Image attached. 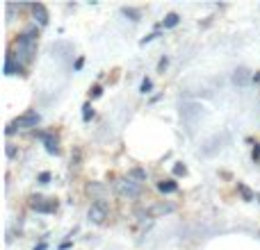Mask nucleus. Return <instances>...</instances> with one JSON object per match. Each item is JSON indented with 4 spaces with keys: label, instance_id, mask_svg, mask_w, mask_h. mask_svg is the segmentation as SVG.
Returning a JSON list of instances; mask_svg holds the SVG:
<instances>
[{
    "label": "nucleus",
    "instance_id": "19",
    "mask_svg": "<svg viewBox=\"0 0 260 250\" xmlns=\"http://www.w3.org/2000/svg\"><path fill=\"white\" fill-rule=\"evenodd\" d=\"M101 96H103V87H101V85H94V87L89 89V98L96 100V98H101Z\"/></svg>",
    "mask_w": 260,
    "mask_h": 250
},
{
    "label": "nucleus",
    "instance_id": "17",
    "mask_svg": "<svg viewBox=\"0 0 260 250\" xmlns=\"http://www.w3.org/2000/svg\"><path fill=\"white\" fill-rule=\"evenodd\" d=\"M139 91H142L144 96L151 94V91H153V82H151V77H144V80H142V87H139Z\"/></svg>",
    "mask_w": 260,
    "mask_h": 250
},
{
    "label": "nucleus",
    "instance_id": "21",
    "mask_svg": "<svg viewBox=\"0 0 260 250\" xmlns=\"http://www.w3.org/2000/svg\"><path fill=\"white\" fill-rule=\"evenodd\" d=\"M167 66H169V57H162L160 62H157V73H165Z\"/></svg>",
    "mask_w": 260,
    "mask_h": 250
},
{
    "label": "nucleus",
    "instance_id": "15",
    "mask_svg": "<svg viewBox=\"0 0 260 250\" xmlns=\"http://www.w3.org/2000/svg\"><path fill=\"white\" fill-rule=\"evenodd\" d=\"M238 191H240V196H242V200H247V202L256 198V196H253V191H251V189H249V187H244L242 182H238Z\"/></svg>",
    "mask_w": 260,
    "mask_h": 250
},
{
    "label": "nucleus",
    "instance_id": "24",
    "mask_svg": "<svg viewBox=\"0 0 260 250\" xmlns=\"http://www.w3.org/2000/svg\"><path fill=\"white\" fill-rule=\"evenodd\" d=\"M48 182H50V173H48V171L39 173V184H48Z\"/></svg>",
    "mask_w": 260,
    "mask_h": 250
},
{
    "label": "nucleus",
    "instance_id": "5",
    "mask_svg": "<svg viewBox=\"0 0 260 250\" xmlns=\"http://www.w3.org/2000/svg\"><path fill=\"white\" fill-rule=\"evenodd\" d=\"M32 134H35V137L39 139L41 143H44V148H46V152H48V155H55V157H57L59 152H62V150H59V137H57L55 132H46V130H39V128H37Z\"/></svg>",
    "mask_w": 260,
    "mask_h": 250
},
{
    "label": "nucleus",
    "instance_id": "11",
    "mask_svg": "<svg viewBox=\"0 0 260 250\" xmlns=\"http://www.w3.org/2000/svg\"><path fill=\"white\" fill-rule=\"evenodd\" d=\"M180 23V16L176 12H171V14H167L165 16V21H162V27H165V30H169V27H176Z\"/></svg>",
    "mask_w": 260,
    "mask_h": 250
},
{
    "label": "nucleus",
    "instance_id": "10",
    "mask_svg": "<svg viewBox=\"0 0 260 250\" xmlns=\"http://www.w3.org/2000/svg\"><path fill=\"white\" fill-rule=\"evenodd\" d=\"M121 14L123 16H128L133 23L142 21V9H137V7H121Z\"/></svg>",
    "mask_w": 260,
    "mask_h": 250
},
{
    "label": "nucleus",
    "instance_id": "18",
    "mask_svg": "<svg viewBox=\"0 0 260 250\" xmlns=\"http://www.w3.org/2000/svg\"><path fill=\"white\" fill-rule=\"evenodd\" d=\"M157 36H162V32H160V30H155V32H151V34H146L142 41H139V46H146V44H151V41H153V39H157Z\"/></svg>",
    "mask_w": 260,
    "mask_h": 250
},
{
    "label": "nucleus",
    "instance_id": "8",
    "mask_svg": "<svg viewBox=\"0 0 260 250\" xmlns=\"http://www.w3.org/2000/svg\"><path fill=\"white\" fill-rule=\"evenodd\" d=\"M30 12H32V16H35V23H37L39 27H46V25H48V9H46L41 3H35V5H32Z\"/></svg>",
    "mask_w": 260,
    "mask_h": 250
},
{
    "label": "nucleus",
    "instance_id": "2",
    "mask_svg": "<svg viewBox=\"0 0 260 250\" xmlns=\"http://www.w3.org/2000/svg\"><path fill=\"white\" fill-rule=\"evenodd\" d=\"M39 123H41L39 112H35V109H30V112L21 114V116H18V118H14V121L7 125V130H5V134H7V137H12V134H16L18 130H32V132H35V130H37V125H39Z\"/></svg>",
    "mask_w": 260,
    "mask_h": 250
},
{
    "label": "nucleus",
    "instance_id": "16",
    "mask_svg": "<svg viewBox=\"0 0 260 250\" xmlns=\"http://www.w3.org/2000/svg\"><path fill=\"white\" fill-rule=\"evenodd\" d=\"M91 116H94V109H91V103H85V105H82V121L89 123V121H91Z\"/></svg>",
    "mask_w": 260,
    "mask_h": 250
},
{
    "label": "nucleus",
    "instance_id": "28",
    "mask_svg": "<svg viewBox=\"0 0 260 250\" xmlns=\"http://www.w3.org/2000/svg\"><path fill=\"white\" fill-rule=\"evenodd\" d=\"M253 82H258V85H260V73H256V75H253Z\"/></svg>",
    "mask_w": 260,
    "mask_h": 250
},
{
    "label": "nucleus",
    "instance_id": "27",
    "mask_svg": "<svg viewBox=\"0 0 260 250\" xmlns=\"http://www.w3.org/2000/svg\"><path fill=\"white\" fill-rule=\"evenodd\" d=\"M35 250H46V243H39V246H35Z\"/></svg>",
    "mask_w": 260,
    "mask_h": 250
},
{
    "label": "nucleus",
    "instance_id": "23",
    "mask_svg": "<svg viewBox=\"0 0 260 250\" xmlns=\"http://www.w3.org/2000/svg\"><path fill=\"white\" fill-rule=\"evenodd\" d=\"M251 157H253V161H256V164H260V143H256V146H253Z\"/></svg>",
    "mask_w": 260,
    "mask_h": 250
},
{
    "label": "nucleus",
    "instance_id": "12",
    "mask_svg": "<svg viewBox=\"0 0 260 250\" xmlns=\"http://www.w3.org/2000/svg\"><path fill=\"white\" fill-rule=\"evenodd\" d=\"M87 193H94L96 196V200H103V184H99V182H91V184H87Z\"/></svg>",
    "mask_w": 260,
    "mask_h": 250
},
{
    "label": "nucleus",
    "instance_id": "9",
    "mask_svg": "<svg viewBox=\"0 0 260 250\" xmlns=\"http://www.w3.org/2000/svg\"><path fill=\"white\" fill-rule=\"evenodd\" d=\"M157 191L160 193H174V191H178V182L176 180H162V182H157Z\"/></svg>",
    "mask_w": 260,
    "mask_h": 250
},
{
    "label": "nucleus",
    "instance_id": "14",
    "mask_svg": "<svg viewBox=\"0 0 260 250\" xmlns=\"http://www.w3.org/2000/svg\"><path fill=\"white\" fill-rule=\"evenodd\" d=\"M128 178L137 180V182H139V184H142V182H146V171H144V169H130Z\"/></svg>",
    "mask_w": 260,
    "mask_h": 250
},
{
    "label": "nucleus",
    "instance_id": "13",
    "mask_svg": "<svg viewBox=\"0 0 260 250\" xmlns=\"http://www.w3.org/2000/svg\"><path fill=\"white\" fill-rule=\"evenodd\" d=\"M233 80H235V85H244L247 80H253V75H249L247 68H240V71H235Z\"/></svg>",
    "mask_w": 260,
    "mask_h": 250
},
{
    "label": "nucleus",
    "instance_id": "20",
    "mask_svg": "<svg viewBox=\"0 0 260 250\" xmlns=\"http://www.w3.org/2000/svg\"><path fill=\"white\" fill-rule=\"evenodd\" d=\"M185 173H187V166L178 161V164L174 166V175H176V178H180V175H185Z\"/></svg>",
    "mask_w": 260,
    "mask_h": 250
},
{
    "label": "nucleus",
    "instance_id": "4",
    "mask_svg": "<svg viewBox=\"0 0 260 250\" xmlns=\"http://www.w3.org/2000/svg\"><path fill=\"white\" fill-rule=\"evenodd\" d=\"M108 216H110V207L105 200H94L89 205V210H87V219L94 225H103L108 221Z\"/></svg>",
    "mask_w": 260,
    "mask_h": 250
},
{
    "label": "nucleus",
    "instance_id": "1",
    "mask_svg": "<svg viewBox=\"0 0 260 250\" xmlns=\"http://www.w3.org/2000/svg\"><path fill=\"white\" fill-rule=\"evenodd\" d=\"M37 41H39V27L30 25L12 41L9 53H12L14 57L23 64V66H27V64L35 59V55H37Z\"/></svg>",
    "mask_w": 260,
    "mask_h": 250
},
{
    "label": "nucleus",
    "instance_id": "22",
    "mask_svg": "<svg viewBox=\"0 0 260 250\" xmlns=\"http://www.w3.org/2000/svg\"><path fill=\"white\" fill-rule=\"evenodd\" d=\"M5 152H7L9 159H14V157H16V148H14V143H7V146H5Z\"/></svg>",
    "mask_w": 260,
    "mask_h": 250
},
{
    "label": "nucleus",
    "instance_id": "3",
    "mask_svg": "<svg viewBox=\"0 0 260 250\" xmlns=\"http://www.w3.org/2000/svg\"><path fill=\"white\" fill-rule=\"evenodd\" d=\"M114 191H117L121 198L133 200V198L142 196V184H139L137 180H133V178H121V180L114 182Z\"/></svg>",
    "mask_w": 260,
    "mask_h": 250
},
{
    "label": "nucleus",
    "instance_id": "25",
    "mask_svg": "<svg viewBox=\"0 0 260 250\" xmlns=\"http://www.w3.org/2000/svg\"><path fill=\"white\" fill-rule=\"evenodd\" d=\"M82 66H85V57H78L76 64H73V71H80Z\"/></svg>",
    "mask_w": 260,
    "mask_h": 250
},
{
    "label": "nucleus",
    "instance_id": "26",
    "mask_svg": "<svg viewBox=\"0 0 260 250\" xmlns=\"http://www.w3.org/2000/svg\"><path fill=\"white\" fill-rule=\"evenodd\" d=\"M71 248V241H64V243H59V250H69Z\"/></svg>",
    "mask_w": 260,
    "mask_h": 250
},
{
    "label": "nucleus",
    "instance_id": "6",
    "mask_svg": "<svg viewBox=\"0 0 260 250\" xmlns=\"http://www.w3.org/2000/svg\"><path fill=\"white\" fill-rule=\"evenodd\" d=\"M30 207L37 214H55L57 212V200L55 198H44V196H32L30 198Z\"/></svg>",
    "mask_w": 260,
    "mask_h": 250
},
{
    "label": "nucleus",
    "instance_id": "7",
    "mask_svg": "<svg viewBox=\"0 0 260 250\" xmlns=\"http://www.w3.org/2000/svg\"><path fill=\"white\" fill-rule=\"evenodd\" d=\"M3 73H5V75H25V66H23V64L18 62V59L7 50V55H5V68H3Z\"/></svg>",
    "mask_w": 260,
    "mask_h": 250
}]
</instances>
